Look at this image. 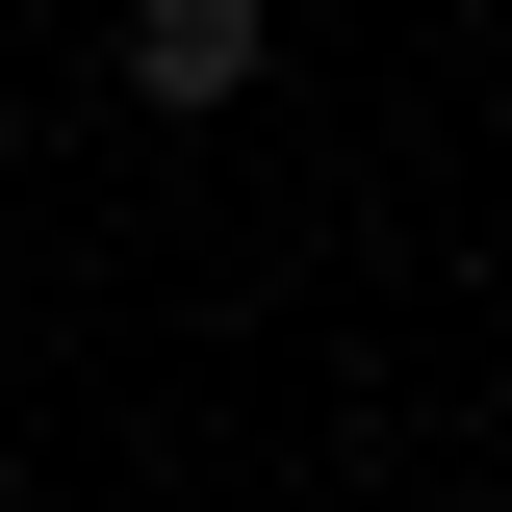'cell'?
<instances>
[{
    "instance_id": "6da1fadb",
    "label": "cell",
    "mask_w": 512,
    "mask_h": 512,
    "mask_svg": "<svg viewBox=\"0 0 512 512\" xmlns=\"http://www.w3.org/2000/svg\"><path fill=\"white\" fill-rule=\"evenodd\" d=\"M256 77H282V0H128V103L154 128H231Z\"/></svg>"
}]
</instances>
